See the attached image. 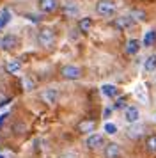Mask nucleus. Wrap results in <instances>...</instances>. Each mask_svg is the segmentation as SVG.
<instances>
[{
	"label": "nucleus",
	"mask_w": 156,
	"mask_h": 158,
	"mask_svg": "<svg viewBox=\"0 0 156 158\" xmlns=\"http://www.w3.org/2000/svg\"><path fill=\"white\" fill-rule=\"evenodd\" d=\"M9 101H11V98H6V100H2V101H0V108L4 107V105H7Z\"/></svg>",
	"instance_id": "obj_29"
},
{
	"label": "nucleus",
	"mask_w": 156,
	"mask_h": 158,
	"mask_svg": "<svg viewBox=\"0 0 156 158\" xmlns=\"http://www.w3.org/2000/svg\"><path fill=\"white\" fill-rule=\"evenodd\" d=\"M85 148L89 151H99V149H103V146L106 144V139L103 133H98V131H94V133H91V135H87L85 137Z\"/></svg>",
	"instance_id": "obj_5"
},
{
	"label": "nucleus",
	"mask_w": 156,
	"mask_h": 158,
	"mask_svg": "<svg viewBox=\"0 0 156 158\" xmlns=\"http://www.w3.org/2000/svg\"><path fill=\"white\" fill-rule=\"evenodd\" d=\"M112 112H113V108L106 107L105 110H103V117H105V119H108V117H110V115H112Z\"/></svg>",
	"instance_id": "obj_28"
},
{
	"label": "nucleus",
	"mask_w": 156,
	"mask_h": 158,
	"mask_svg": "<svg viewBox=\"0 0 156 158\" xmlns=\"http://www.w3.org/2000/svg\"><path fill=\"white\" fill-rule=\"evenodd\" d=\"M126 137L129 140H140L146 137V126L140 124V123H135V124H129L126 130Z\"/></svg>",
	"instance_id": "obj_10"
},
{
	"label": "nucleus",
	"mask_w": 156,
	"mask_h": 158,
	"mask_svg": "<svg viewBox=\"0 0 156 158\" xmlns=\"http://www.w3.org/2000/svg\"><path fill=\"white\" fill-rule=\"evenodd\" d=\"M144 69L146 71H156V55L153 53V55H149L146 60H144Z\"/></svg>",
	"instance_id": "obj_22"
},
{
	"label": "nucleus",
	"mask_w": 156,
	"mask_h": 158,
	"mask_svg": "<svg viewBox=\"0 0 156 158\" xmlns=\"http://www.w3.org/2000/svg\"><path fill=\"white\" fill-rule=\"evenodd\" d=\"M122 115H124V121L128 124H135V123H138V119H140V110H138V107H135V105H126V108L122 110Z\"/></svg>",
	"instance_id": "obj_11"
},
{
	"label": "nucleus",
	"mask_w": 156,
	"mask_h": 158,
	"mask_svg": "<svg viewBox=\"0 0 156 158\" xmlns=\"http://www.w3.org/2000/svg\"><path fill=\"white\" fill-rule=\"evenodd\" d=\"M35 7L41 15H51L60 7L59 0H35Z\"/></svg>",
	"instance_id": "obj_9"
},
{
	"label": "nucleus",
	"mask_w": 156,
	"mask_h": 158,
	"mask_svg": "<svg viewBox=\"0 0 156 158\" xmlns=\"http://www.w3.org/2000/svg\"><path fill=\"white\" fill-rule=\"evenodd\" d=\"M59 75L60 78L66 80V82H76L84 77V69L76 64H64L60 69H59Z\"/></svg>",
	"instance_id": "obj_3"
},
{
	"label": "nucleus",
	"mask_w": 156,
	"mask_h": 158,
	"mask_svg": "<svg viewBox=\"0 0 156 158\" xmlns=\"http://www.w3.org/2000/svg\"><path fill=\"white\" fill-rule=\"evenodd\" d=\"M140 48H142V43L138 41V39L131 37V39H128V43H126V48H124V52H126V55L133 57V55H137V53L140 52Z\"/></svg>",
	"instance_id": "obj_15"
},
{
	"label": "nucleus",
	"mask_w": 156,
	"mask_h": 158,
	"mask_svg": "<svg viewBox=\"0 0 156 158\" xmlns=\"http://www.w3.org/2000/svg\"><path fill=\"white\" fill-rule=\"evenodd\" d=\"M112 108L113 110H124V108H126V96H117Z\"/></svg>",
	"instance_id": "obj_24"
},
{
	"label": "nucleus",
	"mask_w": 156,
	"mask_h": 158,
	"mask_svg": "<svg viewBox=\"0 0 156 158\" xmlns=\"http://www.w3.org/2000/svg\"><path fill=\"white\" fill-rule=\"evenodd\" d=\"M75 130H76L78 135H84V137L91 135V133H94L98 130V119H94V117H82L76 123Z\"/></svg>",
	"instance_id": "obj_4"
},
{
	"label": "nucleus",
	"mask_w": 156,
	"mask_h": 158,
	"mask_svg": "<svg viewBox=\"0 0 156 158\" xmlns=\"http://www.w3.org/2000/svg\"><path fill=\"white\" fill-rule=\"evenodd\" d=\"M4 69H6L7 75H16V73L21 69V60L20 59H11V60H7L6 66H4Z\"/></svg>",
	"instance_id": "obj_17"
},
{
	"label": "nucleus",
	"mask_w": 156,
	"mask_h": 158,
	"mask_svg": "<svg viewBox=\"0 0 156 158\" xmlns=\"http://www.w3.org/2000/svg\"><path fill=\"white\" fill-rule=\"evenodd\" d=\"M59 98H60V93L55 87H46V89H43L41 93H39V100L46 107H55L57 103H59Z\"/></svg>",
	"instance_id": "obj_6"
},
{
	"label": "nucleus",
	"mask_w": 156,
	"mask_h": 158,
	"mask_svg": "<svg viewBox=\"0 0 156 158\" xmlns=\"http://www.w3.org/2000/svg\"><path fill=\"white\" fill-rule=\"evenodd\" d=\"M59 158H78V155L75 151H64V153L59 155Z\"/></svg>",
	"instance_id": "obj_27"
},
{
	"label": "nucleus",
	"mask_w": 156,
	"mask_h": 158,
	"mask_svg": "<svg viewBox=\"0 0 156 158\" xmlns=\"http://www.w3.org/2000/svg\"><path fill=\"white\" fill-rule=\"evenodd\" d=\"M94 11L101 18H112L117 13V2L115 0H98L94 6Z\"/></svg>",
	"instance_id": "obj_2"
},
{
	"label": "nucleus",
	"mask_w": 156,
	"mask_h": 158,
	"mask_svg": "<svg viewBox=\"0 0 156 158\" xmlns=\"http://www.w3.org/2000/svg\"><path fill=\"white\" fill-rule=\"evenodd\" d=\"M9 20H11V13L6 9V11L2 13V16H0V30H2V29L7 25V23H9Z\"/></svg>",
	"instance_id": "obj_25"
},
{
	"label": "nucleus",
	"mask_w": 156,
	"mask_h": 158,
	"mask_svg": "<svg viewBox=\"0 0 156 158\" xmlns=\"http://www.w3.org/2000/svg\"><path fill=\"white\" fill-rule=\"evenodd\" d=\"M101 151H103V158H122V155H124L122 146L119 142H113V140L106 142Z\"/></svg>",
	"instance_id": "obj_8"
},
{
	"label": "nucleus",
	"mask_w": 156,
	"mask_h": 158,
	"mask_svg": "<svg viewBox=\"0 0 156 158\" xmlns=\"http://www.w3.org/2000/svg\"><path fill=\"white\" fill-rule=\"evenodd\" d=\"M128 16H129L133 22H146V20H147V13H146L144 9H131Z\"/></svg>",
	"instance_id": "obj_21"
},
{
	"label": "nucleus",
	"mask_w": 156,
	"mask_h": 158,
	"mask_svg": "<svg viewBox=\"0 0 156 158\" xmlns=\"http://www.w3.org/2000/svg\"><path fill=\"white\" fill-rule=\"evenodd\" d=\"M101 93H103V96H106V98L115 100V98L119 96V89L113 85V84H105V85H101Z\"/></svg>",
	"instance_id": "obj_18"
},
{
	"label": "nucleus",
	"mask_w": 156,
	"mask_h": 158,
	"mask_svg": "<svg viewBox=\"0 0 156 158\" xmlns=\"http://www.w3.org/2000/svg\"><path fill=\"white\" fill-rule=\"evenodd\" d=\"M60 11H62V15L66 16V18H78V16H80V9H78V6L73 4V2L64 4L62 7H60Z\"/></svg>",
	"instance_id": "obj_14"
},
{
	"label": "nucleus",
	"mask_w": 156,
	"mask_h": 158,
	"mask_svg": "<svg viewBox=\"0 0 156 158\" xmlns=\"http://www.w3.org/2000/svg\"><path fill=\"white\" fill-rule=\"evenodd\" d=\"M94 27V20H92L91 16H84V18H80L76 23V30L80 34H89Z\"/></svg>",
	"instance_id": "obj_12"
},
{
	"label": "nucleus",
	"mask_w": 156,
	"mask_h": 158,
	"mask_svg": "<svg viewBox=\"0 0 156 158\" xmlns=\"http://www.w3.org/2000/svg\"><path fill=\"white\" fill-rule=\"evenodd\" d=\"M35 41H37V46L43 48V50H51L57 44V32L55 29L51 27H41L35 34Z\"/></svg>",
	"instance_id": "obj_1"
},
{
	"label": "nucleus",
	"mask_w": 156,
	"mask_h": 158,
	"mask_svg": "<svg viewBox=\"0 0 156 158\" xmlns=\"http://www.w3.org/2000/svg\"><path fill=\"white\" fill-rule=\"evenodd\" d=\"M0 158H6V156H4V155H0Z\"/></svg>",
	"instance_id": "obj_30"
},
{
	"label": "nucleus",
	"mask_w": 156,
	"mask_h": 158,
	"mask_svg": "<svg viewBox=\"0 0 156 158\" xmlns=\"http://www.w3.org/2000/svg\"><path fill=\"white\" fill-rule=\"evenodd\" d=\"M154 43H156V30H149V32H146L142 44H144V46H151V44H154Z\"/></svg>",
	"instance_id": "obj_23"
},
{
	"label": "nucleus",
	"mask_w": 156,
	"mask_h": 158,
	"mask_svg": "<svg viewBox=\"0 0 156 158\" xmlns=\"http://www.w3.org/2000/svg\"><path fill=\"white\" fill-rule=\"evenodd\" d=\"M144 151L147 155H156V133H147L144 137Z\"/></svg>",
	"instance_id": "obj_13"
},
{
	"label": "nucleus",
	"mask_w": 156,
	"mask_h": 158,
	"mask_svg": "<svg viewBox=\"0 0 156 158\" xmlns=\"http://www.w3.org/2000/svg\"><path fill=\"white\" fill-rule=\"evenodd\" d=\"M133 23H135V22L129 18V16H117V18L113 20V25H115L119 30L129 29V27H133Z\"/></svg>",
	"instance_id": "obj_16"
},
{
	"label": "nucleus",
	"mask_w": 156,
	"mask_h": 158,
	"mask_svg": "<svg viewBox=\"0 0 156 158\" xmlns=\"http://www.w3.org/2000/svg\"><path fill=\"white\" fill-rule=\"evenodd\" d=\"M103 130H105L106 135H115V133H117V126H115L113 123H106L105 126H103Z\"/></svg>",
	"instance_id": "obj_26"
},
{
	"label": "nucleus",
	"mask_w": 156,
	"mask_h": 158,
	"mask_svg": "<svg viewBox=\"0 0 156 158\" xmlns=\"http://www.w3.org/2000/svg\"><path fill=\"white\" fill-rule=\"evenodd\" d=\"M21 85H23V91H34V89H37V82L30 75H23L21 77Z\"/></svg>",
	"instance_id": "obj_20"
},
{
	"label": "nucleus",
	"mask_w": 156,
	"mask_h": 158,
	"mask_svg": "<svg viewBox=\"0 0 156 158\" xmlns=\"http://www.w3.org/2000/svg\"><path fill=\"white\" fill-rule=\"evenodd\" d=\"M28 130V126H27V123L25 121H14L13 124H11V131H13V135H23L25 131Z\"/></svg>",
	"instance_id": "obj_19"
},
{
	"label": "nucleus",
	"mask_w": 156,
	"mask_h": 158,
	"mask_svg": "<svg viewBox=\"0 0 156 158\" xmlns=\"http://www.w3.org/2000/svg\"><path fill=\"white\" fill-rule=\"evenodd\" d=\"M20 48V37L16 34H6V36L0 37V50L4 52H16Z\"/></svg>",
	"instance_id": "obj_7"
}]
</instances>
